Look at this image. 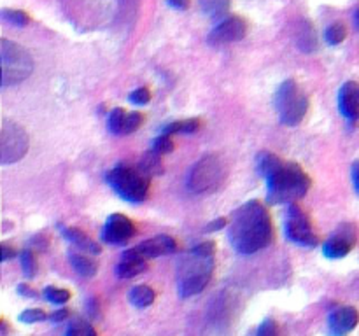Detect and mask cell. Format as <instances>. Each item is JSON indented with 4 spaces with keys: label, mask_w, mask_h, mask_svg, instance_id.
<instances>
[{
    "label": "cell",
    "mask_w": 359,
    "mask_h": 336,
    "mask_svg": "<svg viewBox=\"0 0 359 336\" xmlns=\"http://www.w3.org/2000/svg\"><path fill=\"white\" fill-rule=\"evenodd\" d=\"M256 166L267 181V200L274 205L292 204L307 195L310 188V177L298 163L284 161L274 152H261Z\"/></svg>",
    "instance_id": "obj_1"
},
{
    "label": "cell",
    "mask_w": 359,
    "mask_h": 336,
    "mask_svg": "<svg viewBox=\"0 0 359 336\" xmlns=\"http://www.w3.org/2000/svg\"><path fill=\"white\" fill-rule=\"evenodd\" d=\"M231 247L240 254H254L268 247L274 238L272 219L265 205L251 200L237 209L228 228Z\"/></svg>",
    "instance_id": "obj_2"
},
{
    "label": "cell",
    "mask_w": 359,
    "mask_h": 336,
    "mask_svg": "<svg viewBox=\"0 0 359 336\" xmlns=\"http://www.w3.org/2000/svg\"><path fill=\"white\" fill-rule=\"evenodd\" d=\"M214 270V256H202L189 251L179 261L177 266V291L181 298L197 296L207 288Z\"/></svg>",
    "instance_id": "obj_3"
},
{
    "label": "cell",
    "mask_w": 359,
    "mask_h": 336,
    "mask_svg": "<svg viewBox=\"0 0 359 336\" xmlns=\"http://www.w3.org/2000/svg\"><path fill=\"white\" fill-rule=\"evenodd\" d=\"M107 184L130 204H141L148 198L151 177L139 165L118 163L105 175Z\"/></svg>",
    "instance_id": "obj_4"
},
{
    "label": "cell",
    "mask_w": 359,
    "mask_h": 336,
    "mask_svg": "<svg viewBox=\"0 0 359 336\" xmlns=\"http://www.w3.org/2000/svg\"><path fill=\"white\" fill-rule=\"evenodd\" d=\"M226 166L222 159L216 154H207L198 159L188 174L186 186L195 195L214 193L225 184Z\"/></svg>",
    "instance_id": "obj_5"
},
{
    "label": "cell",
    "mask_w": 359,
    "mask_h": 336,
    "mask_svg": "<svg viewBox=\"0 0 359 336\" xmlns=\"http://www.w3.org/2000/svg\"><path fill=\"white\" fill-rule=\"evenodd\" d=\"M275 109L279 121L286 126H297L308 112V96L297 81H284L275 95Z\"/></svg>",
    "instance_id": "obj_6"
},
{
    "label": "cell",
    "mask_w": 359,
    "mask_h": 336,
    "mask_svg": "<svg viewBox=\"0 0 359 336\" xmlns=\"http://www.w3.org/2000/svg\"><path fill=\"white\" fill-rule=\"evenodd\" d=\"M0 62H2V86L19 85L34 71V60L23 46L16 42H0Z\"/></svg>",
    "instance_id": "obj_7"
},
{
    "label": "cell",
    "mask_w": 359,
    "mask_h": 336,
    "mask_svg": "<svg viewBox=\"0 0 359 336\" xmlns=\"http://www.w3.org/2000/svg\"><path fill=\"white\" fill-rule=\"evenodd\" d=\"M284 231L289 242L301 245V247H315L319 244V237L315 235L314 228H312L308 215L295 204L289 205L288 209L284 221Z\"/></svg>",
    "instance_id": "obj_8"
},
{
    "label": "cell",
    "mask_w": 359,
    "mask_h": 336,
    "mask_svg": "<svg viewBox=\"0 0 359 336\" xmlns=\"http://www.w3.org/2000/svg\"><path fill=\"white\" fill-rule=\"evenodd\" d=\"M28 151V135L19 125L4 121L0 133V163L11 165L19 161Z\"/></svg>",
    "instance_id": "obj_9"
},
{
    "label": "cell",
    "mask_w": 359,
    "mask_h": 336,
    "mask_svg": "<svg viewBox=\"0 0 359 336\" xmlns=\"http://www.w3.org/2000/svg\"><path fill=\"white\" fill-rule=\"evenodd\" d=\"M358 242V228L351 222L338 226L337 231L322 244V254L330 259L345 258Z\"/></svg>",
    "instance_id": "obj_10"
},
{
    "label": "cell",
    "mask_w": 359,
    "mask_h": 336,
    "mask_svg": "<svg viewBox=\"0 0 359 336\" xmlns=\"http://www.w3.org/2000/svg\"><path fill=\"white\" fill-rule=\"evenodd\" d=\"M247 33V23L240 16H230V18L222 19L218 26L211 30L209 33V44L222 46L230 44V42L242 41Z\"/></svg>",
    "instance_id": "obj_11"
},
{
    "label": "cell",
    "mask_w": 359,
    "mask_h": 336,
    "mask_svg": "<svg viewBox=\"0 0 359 336\" xmlns=\"http://www.w3.org/2000/svg\"><path fill=\"white\" fill-rule=\"evenodd\" d=\"M135 231L137 229L132 219L123 214H112L109 215L102 229V240L111 245H125L134 238Z\"/></svg>",
    "instance_id": "obj_12"
},
{
    "label": "cell",
    "mask_w": 359,
    "mask_h": 336,
    "mask_svg": "<svg viewBox=\"0 0 359 336\" xmlns=\"http://www.w3.org/2000/svg\"><path fill=\"white\" fill-rule=\"evenodd\" d=\"M359 314L354 307H337L328 315V331L330 336H347L356 329Z\"/></svg>",
    "instance_id": "obj_13"
},
{
    "label": "cell",
    "mask_w": 359,
    "mask_h": 336,
    "mask_svg": "<svg viewBox=\"0 0 359 336\" xmlns=\"http://www.w3.org/2000/svg\"><path fill=\"white\" fill-rule=\"evenodd\" d=\"M338 111L349 121L359 119V82L349 81L342 85L337 96Z\"/></svg>",
    "instance_id": "obj_14"
},
{
    "label": "cell",
    "mask_w": 359,
    "mask_h": 336,
    "mask_svg": "<svg viewBox=\"0 0 359 336\" xmlns=\"http://www.w3.org/2000/svg\"><path fill=\"white\" fill-rule=\"evenodd\" d=\"M134 251L146 259L159 258V256H167L177 251V242L172 237H168V235H158V237L149 238V240H144L139 245H135Z\"/></svg>",
    "instance_id": "obj_15"
},
{
    "label": "cell",
    "mask_w": 359,
    "mask_h": 336,
    "mask_svg": "<svg viewBox=\"0 0 359 336\" xmlns=\"http://www.w3.org/2000/svg\"><path fill=\"white\" fill-rule=\"evenodd\" d=\"M146 270H148V259L139 256L134 249H128L116 266V275L119 278H134Z\"/></svg>",
    "instance_id": "obj_16"
},
{
    "label": "cell",
    "mask_w": 359,
    "mask_h": 336,
    "mask_svg": "<svg viewBox=\"0 0 359 336\" xmlns=\"http://www.w3.org/2000/svg\"><path fill=\"white\" fill-rule=\"evenodd\" d=\"M60 231H62L63 237L67 238L71 244H74L76 247L81 249V251L89 252V254H93V256L100 254L102 252L100 245L96 244V242H93L91 238H89V235H86V233L81 231L79 228H72V226H62Z\"/></svg>",
    "instance_id": "obj_17"
},
{
    "label": "cell",
    "mask_w": 359,
    "mask_h": 336,
    "mask_svg": "<svg viewBox=\"0 0 359 336\" xmlns=\"http://www.w3.org/2000/svg\"><path fill=\"white\" fill-rule=\"evenodd\" d=\"M130 303L137 308H148L155 303L156 292L149 285H135L128 292Z\"/></svg>",
    "instance_id": "obj_18"
},
{
    "label": "cell",
    "mask_w": 359,
    "mask_h": 336,
    "mask_svg": "<svg viewBox=\"0 0 359 336\" xmlns=\"http://www.w3.org/2000/svg\"><path fill=\"white\" fill-rule=\"evenodd\" d=\"M69 259H71V265L72 268H74L76 272H78L81 277L85 278H91L96 275V270H98V266H96V263L93 261L91 258H88V256L85 254H71L69 256Z\"/></svg>",
    "instance_id": "obj_19"
},
{
    "label": "cell",
    "mask_w": 359,
    "mask_h": 336,
    "mask_svg": "<svg viewBox=\"0 0 359 336\" xmlns=\"http://www.w3.org/2000/svg\"><path fill=\"white\" fill-rule=\"evenodd\" d=\"M200 119L197 118H191V119H184V121H175L170 123L168 126L163 128V133L165 135H174V133H195L198 132L200 128Z\"/></svg>",
    "instance_id": "obj_20"
},
{
    "label": "cell",
    "mask_w": 359,
    "mask_h": 336,
    "mask_svg": "<svg viewBox=\"0 0 359 336\" xmlns=\"http://www.w3.org/2000/svg\"><path fill=\"white\" fill-rule=\"evenodd\" d=\"M137 165L141 166L142 170H144L146 174L149 175V177H152V175H156V174H161V172H163L161 156L156 154L155 151L144 154V158H142L141 161L137 163Z\"/></svg>",
    "instance_id": "obj_21"
},
{
    "label": "cell",
    "mask_w": 359,
    "mask_h": 336,
    "mask_svg": "<svg viewBox=\"0 0 359 336\" xmlns=\"http://www.w3.org/2000/svg\"><path fill=\"white\" fill-rule=\"evenodd\" d=\"M228 8H230V0H200L202 12L211 18L225 15Z\"/></svg>",
    "instance_id": "obj_22"
},
{
    "label": "cell",
    "mask_w": 359,
    "mask_h": 336,
    "mask_svg": "<svg viewBox=\"0 0 359 336\" xmlns=\"http://www.w3.org/2000/svg\"><path fill=\"white\" fill-rule=\"evenodd\" d=\"M345 37H347V28H345V25H342V23H333V25L328 26L324 32V39L330 46L342 44V42L345 41Z\"/></svg>",
    "instance_id": "obj_23"
},
{
    "label": "cell",
    "mask_w": 359,
    "mask_h": 336,
    "mask_svg": "<svg viewBox=\"0 0 359 336\" xmlns=\"http://www.w3.org/2000/svg\"><path fill=\"white\" fill-rule=\"evenodd\" d=\"M128 112L121 107H116L109 112V119H107V125H109V132L114 133V135H123V126H125V119Z\"/></svg>",
    "instance_id": "obj_24"
},
{
    "label": "cell",
    "mask_w": 359,
    "mask_h": 336,
    "mask_svg": "<svg viewBox=\"0 0 359 336\" xmlns=\"http://www.w3.org/2000/svg\"><path fill=\"white\" fill-rule=\"evenodd\" d=\"M65 336H98V333L95 331V328L89 322L82 321V319H76L69 324Z\"/></svg>",
    "instance_id": "obj_25"
},
{
    "label": "cell",
    "mask_w": 359,
    "mask_h": 336,
    "mask_svg": "<svg viewBox=\"0 0 359 336\" xmlns=\"http://www.w3.org/2000/svg\"><path fill=\"white\" fill-rule=\"evenodd\" d=\"M44 298L53 305H65L71 299V291L56 288V285H48L44 289Z\"/></svg>",
    "instance_id": "obj_26"
},
{
    "label": "cell",
    "mask_w": 359,
    "mask_h": 336,
    "mask_svg": "<svg viewBox=\"0 0 359 336\" xmlns=\"http://www.w3.org/2000/svg\"><path fill=\"white\" fill-rule=\"evenodd\" d=\"M21 270L26 278H34L37 274V259L32 249H26L21 252Z\"/></svg>",
    "instance_id": "obj_27"
},
{
    "label": "cell",
    "mask_w": 359,
    "mask_h": 336,
    "mask_svg": "<svg viewBox=\"0 0 359 336\" xmlns=\"http://www.w3.org/2000/svg\"><path fill=\"white\" fill-rule=\"evenodd\" d=\"M2 18L15 26H26L30 23V16L21 9H2Z\"/></svg>",
    "instance_id": "obj_28"
},
{
    "label": "cell",
    "mask_w": 359,
    "mask_h": 336,
    "mask_svg": "<svg viewBox=\"0 0 359 336\" xmlns=\"http://www.w3.org/2000/svg\"><path fill=\"white\" fill-rule=\"evenodd\" d=\"M304 35H298V46H300L304 51L310 53L315 49V35L314 30H312L310 23H304V28H301Z\"/></svg>",
    "instance_id": "obj_29"
},
{
    "label": "cell",
    "mask_w": 359,
    "mask_h": 336,
    "mask_svg": "<svg viewBox=\"0 0 359 336\" xmlns=\"http://www.w3.org/2000/svg\"><path fill=\"white\" fill-rule=\"evenodd\" d=\"M151 151H155L156 154H159V156L168 154V152L174 151V141H172L170 135H165V133H161L159 137H156L155 141H152Z\"/></svg>",
    "instance_id": "obj_30"
},
{
    "label": "cell",
    "mask_w": 359,
    "mask_h": 336,
    "mask_svg": "<svg viewBox=\"0 0 359 336\" xmlns=\"http://www.w3.org/2000/svg\"><path fill=\"white\" fill-rule=\"evenodd\" d=\"M18 319L19 322H23V324H37V322H42L46 321V319H49V315H46V312L39 310V308H28V310L21 312Z\"/></svg>",
    "instance_id": "obj_31"
},
{
    "label": "cell",
    "mask_w": 359,
    "mask_h": 336,
    "mask_svg": "<svg viewBox=\"0 0 359 336\" xmlns=\"http://www.w3.org/2000/svg\"><path fill=\"white\" fill-rule=\"evenodd\" d=\"M142 121H144V118H142L141 112H128L125 119V126H123V135L134 133L142 125Z\"/></svg>",
    "instance_id": "obj_32"
},
{
    "label": "cell",
    "mask_w": 359,
    "mask_h": 336,
    "mask_svg": "<svg viewBox=\"0 0 359 336\" xmlns=\"http://www.w3.org/2000/svg\"><path fill=\"white\" fill-rule=\"evenodd\" d=\"M128 100L135 105H146L149 104V100H151V93H149L148 88H137L130 93Z\"/></svg>",
    "instance_id": "obj_33"
},
{
    "label": "cell",
    "mask_w": 359,
    "mask_h": 336,
    "mask_svg": "<svg viewBox=\"0 0 359 336\" xmlns=\"http://www.w3.org/2000/svg\"><path fill=\"white\" fill-rule=\"evenodd\" d=\"M256 336H279V328H277V322L274 319H267L259 324L258 333Z\"/></svg>",
    "instance_id": "obj_34"
},
{
    "label": "cell",
    "mask_w": 359,
    "mask_h": 336,
    "mask_svg": "<svg viewBox=\"0 0 359 336\" xmlns=\"http://www.w3.org/2000/svg\"><path fill=\"white\" fill-rule=\"evenodd\" d=\"M193 251L202 256H214L216 244L214 242H202V244H198L197 247H193Z\"/></svg>",
    "instance_id": "obj_35"
},
{
    "label": "cell",
    "mask_w": 359,
    "mask_h": 336,
    "mask_svg": "<svg viewBox=\"0 0 359 336\" xmlns=\"http://www.w3.org/2000/svg\"><path fill=\"white\" fill-rule=\"evenodd\" d=\"M69 319V310L67 308H56L55 312H53L51 315H49V321L55 322V324H58V322H63L67 321Z\"/></svg>",
    "instance_id": "obj_36"
},
{
    "label": "cell",
    "mask_w": 359,
    "mask_h": 336,
    "mask_svg": "<svg viewBox=\"0 0 359 336\" xmlns=\"http://www.w3.org/2000/svg\"><path fill=\"white\" fill-rule=\"evenodd\" d=\"M16 256V251L15 247H11V245L8 244H2L0 245V258H2V261H9V259H12Z\"/></svg>",
    "instance_id": "obj_37"
},
{
    "label": "cell",
    "mask_w": 359,
    "mask_h": 336,
    "mask_svg": "<svg viewBox=\"0 0 359 336\" xmlns=\"http://www.w3.org/2000/svg\"><path fill=\"white\" fill-rule=\"evenodd\" d=\"M18 294L25 296V298H35V296H37V291H35V289L28 284H19Z\"/></svg>",
    "instance_id": "obj_38"
},
{
    "label": "cell",
    "mask_w": 359,
    "mask_h": 336,
    "mask_svg": "<svg viewBox=\"0 0 359 336\" xmlns=\"http://www.w3.org/2000/svg\"><path fill=\"white\" fill-rule=\"evenodd\" d=\"M226 219H216V221L209 222V226H205V233H212V231H218V229H222L226 226Z\"/></svg>",
    "instance_id": "obj_39"
},
{
    "label": "cell",
    "mask_w": 359,
    "mask_h": 336,
    "mask_svg": "<svg viewBox=\"0 0 359 336\" xmlns=\"http://www.w3.org/2000/svg\"><path fill=\"white\" fill-rule=\"evenodd\" d=\"M351 177H352V184H354L356 191L359 193V161H354L351 166Z\"/></svg>",
    "instance_id": "obj_40"
},
{
    "label": "cell",
    "mask_w": 359,
    "mask_h": 336,
    "mask_svg": "<svg viewBox=\"0 0 359 336\" xmlns=\"http://www.w3.org/2000/svg\"><path fill=\"white\" fill-rule=\"evenodd\" d=\"M168 6H172L174 9H177V11H184V9L189 8V2L191 0H167Z\"/></svg>",
    "instance_id": "obj_41"
},
{
    "label": "cell",
    "mask_w": 359,
    "mask_h": 336,
    "mask_svg": "<svg viewBox=\"0 0 359 336\" xmlns=\"http://www.w3.org/2000/svg\"><path fill=\"white\" fill-rule=\"evenodd\" d=\"M0 336H9V326L6 321L0 322Z\"/></svg>",
    "instance_id": "obj_42"
},
{
    "label": "cell",
    "mask_w": 359,
    "mask_h": 336,
    "mask_svg": "<svg viewBox=\"0 0 359 336\" xmlns=\"http://www.w3.org/2000/svg\"><path fill=\"white\" fill-rule=\"evenodd\" d=\"M354 23H356V26L359 28V8L354 11Z\"/></svg>",
    "instance_id": "obj_43"
}]
</instances>
